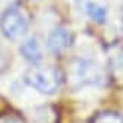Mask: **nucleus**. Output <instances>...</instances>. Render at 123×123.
<instances>
[{"instance_id": "obj_1", "label": "nucleus", "mask_w": 123, "mask_h": 123, "mask_svg": "<svg viewBox=\"0 0 123 123\" xmlns=\"http://www.w3.org/2000/svg\"><path fill=\"white\" fill-rule=\"evenodd\" d=\"M104 83V71L94 58L80 56L73 61L68 70V84L73 90L100 87Z\"/></svg>"}, {"instance_id": "obj_2", "label": "nucleus", "mask_w": 123, "mask_h": 123, "mask_svg": "<svg viewBox=\"0 0 123 123\" xmlns=\"http://www.w3.org/2000/svg\"><path fill=\"white\" fill-rule=\"evenodd\" d=\"M25 83L38 93L54 94L59 86V75L52 67H36L25 74Z\"/></svg>"}, {"instance_id": "obj_3", "label": "nucleus", "mask_w": 123, "mask_h": 123, "mask_svg": "<svg viewBox=\"0 0 123 123\" xmlns=\"http://www.w3.org/2000/svg\"><path fill=\"white\" fill-rule=\"evenodd\" d=\"M2 35L9 41H19L26 36L29 31V20L23 12L18 9L7 10L0 20Z\"/></svg>"}, {"instance_id": "obj_4", "label": "nucleus", "mask_w": 123, "mask_h": 123, "mask_svg": "<svg viewBox=\"0 0 123 123\" xmlns=\"http://www.w3.org/2000/svg\"><path fill=\"white\" fill-rule=\"evenodd\" d=\"M78 10L96 23H104L107 20L109 7L106 0H75Z\"/></svg>"}, {"instance_id": "obj_5", "label": "nucleus", "mask_w": 123, "mask_h": 123, "mask_svg": "<svg viewBox=\"0 0 123 123\" xmlns=\"http://www.w3.org/2000/svg\"><path fill=\"white\" fill-rule=\"evenodd\" d=\"M71 43V33L65 28H55L46 38V48L52 54L64 52Z\"/></svg>"}, {"instance_id": "obj_6", "label": "nucleus", "mask_w": 123, "mask_h": 123, "mask_svg": "<svg viewBox=\"0 0 123 123\" xmlns=\"http://www.w3.org/2000/svg\"><path fill=\"white\" fill-rule=\"evenodd\" d=\"M107 65L111 80L119 87H123V48H114L109 52Z\"/></svg>"}, {"instance_id": "obj_7", "label": "nucleus", "mask_w": 123, "mask_h": 123, "mask_svg": "<svg viewBox=\"0 0 123 123\" xmlns=\"http://www.w3.org/2000/svg\"><path fill=\"white\" fill-rule=\"evenodd\" d=\"M19 51H20V55L31 64H38L42 59V51L36 38H29L25 42H22Z\"/></svg>"}, {"instance_id": "obj_8", "label": "nucleus", "mask_w": 123, "mask_h": 123, "mask_svg": "<svg viewBox=\"0 0 123 123\" xmlns=\"http://www.w3.org/2000/svg\"><path fill=\"white\" fill-rule=\"evenodd\" d=\"M31 122L32 123H55V111L49 107V106H39L35 107L31 114Z\"/></svg>"}, {"instance_id": "obj_9", "label": "nucleus", "mask_w": 123, "mask_h": 123, "mask_svg": "<svg viewBox=\"0 0 123 123\" xmlns=\"http://www.w3.org/2000/svg\"><path fill=\"white\" fill-rule=\"evenodd\" d=\"M91 123H123V117L114 111H101L94 116Z\"/></svg>"}, {"instance_id": "obj_10", "label": "nucleus", "mask_w": 123, "mask_h": 123, "mask_svg": "<svg viewBox=\"0 0 123 123\" xmlns=\"http://www.w3.org/2000/svg\"><path fill=\"white\" fill-rule=\"evenodd\" d=\"M0 123H23L22 117L13 113H5L0 116Z\"/></svg>"}, {"instance_id": "obj_11", "label": "nucleus", "mask_w": 123, "mask_h": 123, "mask_svg": "<svg viewBox=\"0 0 123 123\" xmlns=\"http://www.w3.org/2000/svg\"><path fill=\"white\" fill-rule=\"evenodd\" d=\"M6 64H7V56H6V52H5L3 46L0 45V71H3L6 68Z\"/></svg>"}, {"instance_id": "obj_12", "label": "nucleus", "mask_w": 123, "mask_h": 123, "mask_svg": "<svg viewBox=\"0 0 123 123\" xmlns=\"http://www.w3.org/2000/svg\"><path fill=\"white\" fill-rule=\"evenodd\" d=\"M13 2V0H0V9H5V7H7L10 3Z\"/></svg>"}]
</instances>
